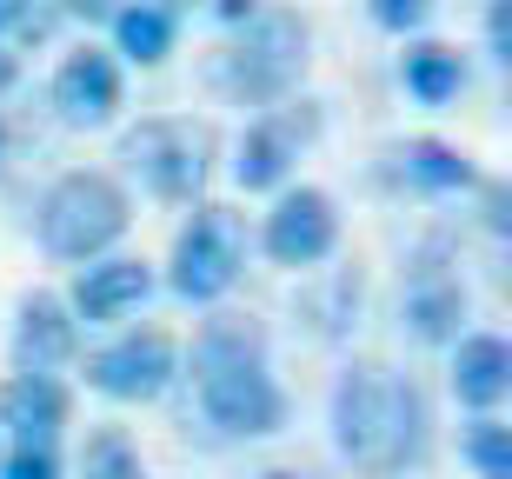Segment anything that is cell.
I'll list each match as a JSON object with an SVG mask.
<instances>
[{
	"instance_id": "13",
	"label": "cell",
	"mask_w": 512,
	"mask_h": 479,
	"mask_svg": "<svg viewBox=\"0 0 512 479\" xmlns=\"http://www.w3.org/2000/svg\"><path fill=\"white\" fill-rule=\"evenodd\" d=\"M399 320H406V333H413L419 346L459 340V326H466V287H459V273H446L433 253H426V260L413 267V280H406Z\"/></svg>"
},
{
	"instance_id": "22",
	"label": "cell",
	"mask_w": 512,
	"mask_h": 479,
	"mask_svg": "<svg viewBox=\"0 0 512 479\" xmlns=\"http://www.w3.org/2000/svg\"><path fill=\"white\" fill-rule=\"evenodd\" d=\"M439 0H366V20L380 27V34H399V40H413L426 20H433Z\"/></svg>"
},
{
	"instance_id": "20",
	"label": "cell",
	"mask_w": 512,
	"mask_h": 479,
	"mask_svg": "<svg viewBox=\"0 0 512 479\" xmlns=\"http://www.w3.org/2000/svg\"><path fill=\"white\" fill-rule=\"evenodd\" d=\"M459 453L479 479H512V426L499 413H473L466 433H459Z\"/></svg>"
},
{
	"instance_id": "17",
	"label": "cell",
	"mask_w": 512,
	"mask_h": 479,
	"mask_svg": "<svg viewBox=\"0 0 512 479\" xmlns=\"http://www.w3.org/2000/svg\"><path fill=\"white\" fill-rule=\"evenodd\" d=\"M107 27H114V54L133 60V67H160L180 40V20H173L167 0H120Z\"/></svg>"
},
{
	"instance_id": "25",
	"label": "cell",
	"mask_w": 512,
	"mask_h": 479,
	"mask_svg": "<svg viewBox=\"0 0 512 479\" xmlns=\"http://www.w3.org/2000/svg\"><path fill=\"white\" fill-rule=\"evenodd\" d=\"M479 187V220H486V233H499V240H506L512 233V193H506V180H473Z\"/></svg>"
},
{
	"instance_id": "9",
	"label": "cell",
	"mask_w": 512,
	"mask_h": 479,
	"mask_svg": "<svg viewBox=\"0 0 512 479\" xmlns=\"http://www.w3.org/2000/svg\"><path fill=\"white\" fill-rule=\"evenodd\" d=\"M173 373H180V346L167 340V333H120L114 346H100L94 360H87V386L94 393H107V400L120 406H140V400H160L173 386Z\"/></svg>"
},
{
	"instance_id": "10",
	"label": "cell",
	"mask_w": 512,
	"mask_h": 479,
	"mask_svg": "<svg viewBox=\"0 0 512 479\" xmlns=\"http://www.w3.org/2000/svg\"><path fill=\"white\" fill-rule=\"evenodd\" d=\"M47 100H54V114L67 120V127H107V120L120 114V60L107 54V47H74V54L54 67V87H47Z\"/></svg>"
},
{
	"instance_id": "18",
	"label": "cell",
	"mask_w": 512,
	"mask_h": 479,
	"mask_svg": "<svg viewBox=\"0 0 512 479\" xmlns=\"http://www.w3.org/2000/svg\"><path fill=\"white\" fill-rule=\"evenodd\" d=\"M399 180L413 193H433V200H446V193H473L479 167L466 154H459L453 140H433V134H419L399 147Z\"/></svg>"
},
{
	"instance_id": "4",
	"label": "cell",
	"mask_w": 512,
	"mask_h": 479,
	"mask_svg": "<svg viewBox=\"0 0 512 479\" xmlns=\"http://www.w3.org/2000/svg\"><path fill=\"white\" fill-rule=\"evenodd\" d=\"M114 160L127 167V180H140V193L167 200V207H193L213 173V134L187 114H153L120 134Z\"/></svg>"
},
{
	"instance_id": "31",
	"label": "cell",
	"mask_w": 512,
	"mask_h": 479,
	"mask_svg": "<svg viewBox=\"0 0 512 479\" xmlns=\"http://www.w3.org/2000/svg\"><path fill=\"white\" fill-rule=\"evenodd\" d=\"M187 7H193V0H187Z\"/></svg>"
},
{
	"instance_id": "8",
	"label": "cell",
	"mask_w": 512,
	"mask_h": 479,
	"mask_svg": "<svg viewBox=\"0 0 512 479\" xmlns=\"http://www.w3.org/2000/svg\"><path fill=\"white\" fill-rule=\"evenodd\" d=\"M260 247L273 267H293V273L333 260V247H340V207H333V193L280 187V200H273V213H266V227H260Z\"/></svg>"
},
{
	"instance_id": "27",
	"label": "cell",
	"mask_w": 512,
	"mask_h": 479,
	"mask_svg": "<svg viewBox=\"0 0 512 479\" xmlns=\"http://www.w3.org/2000/svg\"><path fill=\"white\" fill-rule=\"evenodd\" d=\"M14 80H20V54L0 40V94H14Z\"/></svg>"
},
{
	"instance_id": "30",
	"label": "cell",
	"mask_w": 512,
	"mask_h": 479,
	"mask_svg": "<svg viewBox=\"0 0 512 479\" xmlns=\"http://www.w3.org/2000/svg\"><path fill=\"white\" fill-rule=\"evenodd\" d=\"M0 167H7V127H0Z\"/></svg>"
},
{
	"instance_id": "5",
	"label": "cell",
	"mask_w": 512,
	"mask_h": 479,
	"mask_svg": "<svg viewBox=\"0 0 512 479\" xmlns=\"http://www.w3.org/2000/svg\"><path fill=\"white\" fill-rule=\"evenodd\" d=\"M240 273H247V227H240V213L220 207V200H200L193 220L173 233V260H167V287L193 307H213V300H227L240 287Z\"/></svg>"
},
{
	"instance_id": "24",
	"label": "cell",
	"mask_w": 512,
	"mask_h": 479,
	"mask_svg": "<svg viewBox=\"0 0 512 479\" xmlns=\"http://www.w3.org/2000/svg\"><path fill=\"white\" fill-rule=\"evenodd\" d=\"M486 54L493 67H512V0H486Z\"/></svg>"
},
{
	"instance_id": "16",
	"label": "cell",
	"mask_w": 512,
	"mask_h": 479,
	"mask_svg": "<svg viewBox=\"0 0 512 479\" xmlns=\"http://www.w3.org/2000/svg\"><path fill=\"white\" fill-rule=\"evenodd\" d=\"M399 80H406V94L419 100V107H453L459 94H466V54L459 47H446V40H406V54H399Z\"/></svg>"
},
{
	"instance_id": "7",
	"label": "cell",
	"mask_w": 512,
	"mask_h": 479,
	"mask_svg": "<svg viewBox=\"0 0 512 479\" xmlns=\"http://www.w3.org/2000/svg\"><path fill=\"white\" fill-rule=\"evenodd\" d=\"M313 134H320V107H313V100H300V114H293L286 100L260 107V114L240 127V140H233V180L247 193H280L286 180H293V167H300Z\"/></svg>"
},
{
	"instance_id": "14",
	"label": "cell",
	"mask_w": 512,
	"mask_h": 479,
	"mask_svg": "<svg viewBox=\"0 0 512 479\" xmlns=\"http://www.w3.org/2000/svg\"><path fill=\"white\" fill-rule=\"evenodd\" d=\"M67 426V386L54 373H14L0 386V433L14 446H54Z\"/></svg>"
},
{
	"instance_id": "12",
	"label": "cell",
	"mask_w": 512,
	"mask_h": 479,
	"mask_svg": "<svg viewBox=\"0 0 512 479\" xmlns=\"http://www.w3.org/2000/svg\"><path fill=\"white\" fill-rule=\"evenodd\" d=\"M80 353V320L60 293H27L14 313V373H60Z\"/></svg>"
},
{
	"instance_id": "1",
	"label": "cell",
	"mask_w": 512,
	"mask_h": 479,
	"mask_svg": "<svg viewBox=\"0 0 512 479\" xmlns=\"http://www.w3.org/2000/svg\"><path fill=\"white\" fill-rule=\"evenodd\" d=\"M333 446L366 479H399L433 453V406L413 373L380 360H353L333 386Z\"/></svg>"
},
{
	"instance_id": "23",
	"label": "cell",
	"mask_w": 512,
	"mask_h": 479,
	"mask_svg": "<svg viewBox=\"0 0 512 479\" xmlns=\"http://www.w3.org/2000/svg\"><path fill=\"white\" fill-rule=\"evenodd\" d=\"M0 479H60V453L54 446H14L0 460Z\"/></svg>"
},
{
	"instance_id": "19",
	"label": "cell",
	"mask_w": 512,
	"mask_h": 479,
	"mask_svg": "<svg viewBox=\"0 0 512 479\" xmlns=\"http://www.w3.org/2000/svg\"><path fill=\"white\" fill-rule=\"evenodd\" d=\"M247 360H266V326L253 313H213L193 340V380L220 373V366H247Z\"/></svg>"
},
{
	"instance_id": "26",
	"label": "cell",
	"mask_w": 512,
	"mask_h": 479,
	"mask_svg": "<svg viewBox=\"0 0 512 479\" xmlns=\"http://www.w3.org/2000/svg\"><path fill=\"white\" fill-rule=\"evenodd\" d=\"M260 14V0H213V20L220 27H240V20H253Z\"/></svg>"
},
{
	"instance_id": "29",
	"label": "cell",
	"mask_w": 512,
	"mask_h": 479,
	"mask_svg": "<svg viewBox=\"0 0 512 479\" xmlns=\"http://www.w3.org/2000/svg\"><path fill=\"white\" fill-rule=\"evenodd\" d=\"M253 479H306V473H293V466H266V473H253Z\"/></svg>"
},
{
	"instance_id": "15",
	"label": "cell",
	"mask_w": 512,
	"mask_h": 479,
	"mask_svg": "<svg viewBox=\"0 0 512 479\" xmlns=\"http://www.w3.org/2000/svg\"><path fill=\"white\" fill-rule=\"evenodd\" d=\"M453 393H459V406H473V413H493L512 393V346L499 340V333H466V340L453 346Z\"/></svg>"
},
{
	"instance_id": "6",
	"label": "cell",
	"mask_w": 512,
	"mask_h": 479,
	"mask_svg": "<svg viewBox=\"0 0 512 479\" xmlns=\"http://www.w3.org/2000/svg\"><path fill=\"white\" fill-rule=\"evenodd\" d=\"M200 393V413L220 440H273L286 433V386L266 373V360H247V366H220V373H200L193 380Z\"/></svg>"
},
{
	"instance_id": "3",
	"label": "cell",
	"mask_w": 512,
	"mask_h": 479,
	"mask_svg": "<svg viewBox=\"0 0 512 479\" xmlns=\"http://www.w3.org/2000/svg\"><path fill=\"white\" fill-rule=\"evenodd\" d=\"M127 227H133V200H127V187H120L114 173H100V167L60 173L54 187L40 193V213H34L40 253L60 260V267L100 260Z\"/></svg>"
},
{
	"instance_id": "28",
	"label": "cell",
	"mask_w": 512,
	"mask_h": 479,
	"mask_svg": "<svg viewBox=\"0 0 512 479\" xmlns=\"http://www.w3.org/2000/svg\"><path fill=\"white\" fill-rule=\"evenodd\" d=\"M20 14H27V0H0V40H14Z\"/></svg>"
},
{
	"instance_id": "21",
	"label": "cell",
	"mask_w": 512,
	"mask_h": 479,
	"mask_svg": "<svg viewBox=\"0 0 512 479\" xmlns=\"http://www.w3.org/2000/svg\"><path fill=\"white\" fill-rule=\"evenodd\" d=\"M80 479H147V466H140V453L120 426H100L80 446Z\"/></svg>"
},
{
	"instance_id": "2",
	"label": "cell",
	"mask_w": 512,
	"mask_h": 479,
	"mask_svg": "<svg viewBox=\"0 0 512 479\" xmlns=\"http://www.w3.org/2000/svg\"><path fill=\"white\" fill-rule=\"evenodd\" d=\"M306 60H313V27L293 7L260 0V14L240 20L227 54L213 60V87L233 107H273V100H293V87L306 80Z\"/></svg>"
},
{
	"instance_id": "11",
	"label": "cell",
	"mask_w": 512,
	"mask_h": 479,
	"mask_svg": "<svg viewBox=\"0 0 512 479\" xmlns=\"http://www.w3.org/2000/svg\"><path fill=\"white\" fill-rule=\"evenodd\" d=\"M147 300H153V267L133 260V253H100V260H87L74 293H67L74 320H87V326L127 320V313H140Z\"/></svg>"
}]
</instances>
